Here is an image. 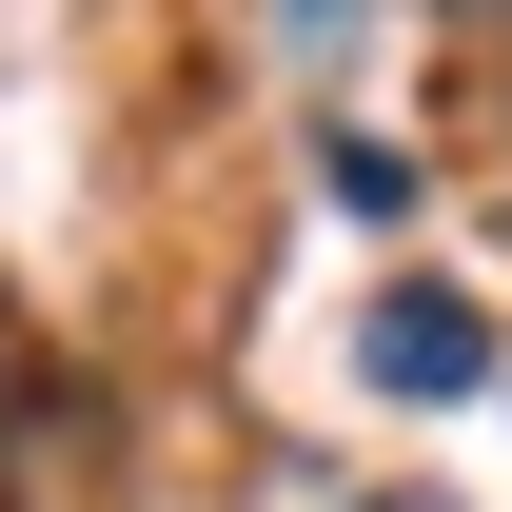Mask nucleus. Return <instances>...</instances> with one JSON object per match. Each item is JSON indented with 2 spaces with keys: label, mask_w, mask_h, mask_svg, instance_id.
<instances>
[{
  "label": "nucleus",
  "mask_w": 512,
  "mask_h": 512,
  "mask_svg": "<svg viewBox=\"0 0 512 512\" xmlns=\"http://www.w3.org/2000/svg\"><path fill=\"white\" fill-rule=\"evenodd\" d=\"M355 355H375V394H473V375H493V316L414 276V296H375V335H355Z\"/></svg>",
  "instance_id": "obj_1"
},
{
  "label": "nucleus",
  "mask_w": 512,
  "mask_h": 512,
  "mask_svg": "<svg viewBox=\"0 0 512 512\" xmlns=\"http://www.w3.org/2000/svg\"><path fill=\"white\" fill-rule=\"evenodd\" d=\"M296 20H355V0H296Z\"/></svg>",
  "instance_id": "obj_3"
},
{
  "label": "nucleus",
  "mask_w": 512,
  "mask_h": 512,
  "mask_svg": "<svg viewBox=\"0 0 512 512\" xmlns=\"http://www.w3.org/2000/svg\"><path fill=\"white\" fill-rule=\"evenodd\" d=\"M355 512H434V493H355Z\"/></svg>",
  "instance_id": "obj_2"
}]
</instances>
